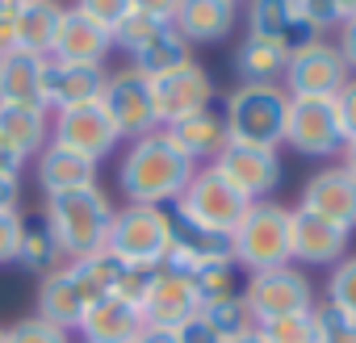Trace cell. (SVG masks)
<instances>
[{"label": "cell", "mask_w": 356, "mask_h": 343, "mask_svg": "<svg viewBox=\"0 0 356 343\" xmlns=\"http://www.w3.org/2000/svg\"><path fill=\"white\" fill-rule=\"evenodd\" d=\"M197 163L168 138V130H151L143 138H130L122 159H118V193L126 197V206H176L185 193V185L193 181Z\"/></svg>", "instance_id": "obj_1"}, {"label": "cell", "mask_w": 356, "mask_h": 343, "mask_svg": "<svg viewBox=\"0 0 356 343\" xmlns=\"http://www.w3.org/2000/svg\"><path fill=\"white\" fill-rule=\"evenodd\" d=\"M113 201L101 185L92 189H72V193H55L42 201V222L51 226V235L59 239L63 260H84V256H101L105 251V235H109V218H113Z\"/></svg>", "instance_id": "obj_2"}, {"label": "cell", "mask_w": 356, "mask_h": 343, "mask_svg": "<svg viewBox=\"0 0 356 343\" xmlns=\"http://www.w3.org/2000/svg\"><path fill=\"white\" fill-rule=\"evenodd\" d=\"M285 113H289V92L281 84H235L222 101V122L231 142L277 151L285 138Z\"/></svg>", "instance_id": "obj_3"}, {"label": "cell", "mask_w": 356, "mask_h": 343, "mask_svg": "<svg viewBox=\"0 0 356 343\" xmlns=\"http://www.w3.org/2000/svg\"><path fill=\"white\" fill-rule=\"evenodd\" d=\"M105 256L122 268L155 272L168 260V210L159 206H118L105 235Z\"/></svg>", "instance_id": "obj_4"}, {"label": "cell", "mask_w": 356, "mask_h": 343, "mask_svg": "<svg viewBox=\"0 0 356 343\" xmlns=\"http://www.w3.org/2000/svg\"><path fill=\"white\" fill-rule=\"evenodd\" d=\"M289 206L281 201H252L248 214L239 218V226L231 231V247H235V268L243 272H264V268H281L293 264L289 251Z\"/></svg>", "instance_id": "obj_5"}, {"label": "cell", "mask_w": 356, "mask_h": 343, "mask_svg": "<svg viewBox=\"0 0 356 343\" xmlns=\"http://www.w3.org/2000/svg\"><path fill=\"white\" fill-rule=\"evenodd\" d=\"M239 293H243V301H248V310H252L256 322L285 318V314H310V310L318 306L314 285H310L306 268H298V264L248 272V281H243Z\"/></svg>", "instance_id": "obj_6"}, {"label": "cell", "mask_w": 356, "mask_h": 343, "mask_svg": "<svg viewBox=\"0 0 356 343\" xmlns=\"http://www.w3.org/2000/svg\"><path fill=\"white\" fill-rule=\"evenodd\" d=\"M281 142L302 159H318V163L339 159L343 130H339V117H335V101L331 97H289Z\"/></svg>", "instance_id": "obj_7"}, {"label": "cell", "mask_w": 356, "mask_h": 343, "mask_svg": "<svg viewBox=\"0 0 356 343\" xmlns=\"http://www.w3.org/2000/svg\"><path fill=\"white\" fill-rule=\"evenodd\" d=\"M248 206H252V201L222 176L214 163H202V167L193 172V181L185 185L181 201H176L172 210H181L185 218H193V222H202V226H210V231L231 235V231L239 226V218L248 214Z\"/></svg>", "instance_id": "obj_8"}, {"label": "cell", "mask_w": 356, "mask_h": 343, "mask_svg": "<svg viewBox=\"0 0 356 343\" xmlns=\"http://www.w3.org/2000/svg\"><path fill=\"white\" fill-rule=\"evenodd\" d=\"M352 72L343 67L335 42L327 38H302L293 51H289V63H285V76H281V88L289 97H335L343 88Z\"/></svg>", "instance_id": "obj_9"}, {"label": "cell", "mask_w": 356, "mask_h": 343, "mask_svg": "<svg viewBox=\"0 0 356 343\" xmlns=\"http://www.w3.org/2000/svg\"><path fill=\"white\" fill-rule=\"evenodd\" d=\"M210 264H235L231 235L210 231V226L185 218L181 210H168V260H163V268L193 276Z\"/></svg>", "instance_id": "obj_10"}, {"label": "cell", "mask_w": 356, "mask_h": 343, "mask_svg": "<svg viewBox=\"0 0 356 343\" xmlns=\"http://www.w3.org/2000/svg\"><path fill=\"white\" fill-rule=\"evenodd\" d=\"M101 109L113 117L122 142L130 138H143L151 130H159V113H155V97H151V80L138 76L130 63L109 72L105 80V92H101Z\"/></svg>", "instance_id": "obj_11"}, {"label": "cell", "mask_w": 356, "mask_h": 343, "mask_svg": "<svg viewBox=\"0 0 356 343\" xmlns=\"http://www.w3.org/2000/svg\"><path fill=\"white\" fill-rule=\"evenodd\" d=\"M214 167L248 197V201H268L281 181H285V167L281 155L273 147H252V142H227L214 159Z\"/></svg>", "instance_id": "obj_12"}, {"label": "cell", "mask_w": 356, "mask_h": 343, "mask_svg": "<svg viewBox=\"0 0 356 343\" xmlns=\"http://www.w3.org/2000/svg\"><path fill=\"white\" fill-rule=\"evenodd\" d=\"M138 314L147 326H168V331H181L185 322H193L202 314V297L193 289V276L172 272V268H155L147 276L143 297H138Z\"/></svg>", "instance_id": "obj_13"}, {"label": "cell", "mask_w": 356, "mask_h": 343, "mask_svg": "<svg viewBox=\"0 0 356 343\" xmlns=\"http://www.w3.org/2000/svg\"><path fill=\"white\" fill-rule=\"evenodd\" d=\"M109 72L97 63H67V59H42V84H38V101L47 113H63V109H80V105H97L105 92Z\"/></svg>", "instance_id": "obj_14"}, {"label": "cell", "mask_w": 356, "mask_h": 343, "mask_svg": "<svg viewBox=\"0 0 356 343\" xmlns=\"http://www.w3.org/2000/svg\"><path fill=\"white\" fill-rule=\"evenodd\" d=\"M51 138L63 142L67 151L92 159V163H105L118 147H122V134L113 126V117L97 105H80V109H63V113H51Z\"/></svg>", "instance_id": "obj_15"}, {"label": "cell", "mask_w": 356, "mask_h": 343, "mask_svg": "<svg viewBox=\"0 0 356 343\" xmlns=\"http://www.w3.org/2000/svg\"><path fill=\"white\" fill-rule=\"evenodd\" d=\"M151 97H155L159 126H172V122H181V117H189V113L210 109V101H214V76H210L197 59H189V63H181V67L155 76V80H151Z\"/></svg>", "instance_id": "obj_16"}, {"label": "cell", "mask_w": 356, "mask_h": 343, "mask_svg": "<svg viewBox=\"0 0 356 343\" xmlns=\"http://www.w3.org/2000/svg\"><path fill=\"white\" fill-rule=\"evenodd\" d=\"M298 210H306V214H314L331 226H343L352 235L356 231V176L343 172L339 163H323L318 172L306 176Z\"/></svg>", "instance_id": "obj_17"}, {"label": "cell", "mask_w": 356, "mask_h": 343, "mask_svg": "<svg viewBox=\"0 0 356 343\" xmlns=\"http://www.w3.org/2000/svg\"><path fill=\"white\" fill-rule=\"evenodd\" d=\"M348 231L343 226H331L306 210L293 206L289 214V251H293V264H323V268H335L343 256H348Z\"/></svg>", "instance_id": "obj_18"}, {"label": "cell", "mask_w": 356, "mask_h": 343, "mask_svg": "<svg viewBox=\"0 0 356 343\" xmlns=\"http://www.w3.org/2000/svg\"><path fill=\"white\" fill-rule=\"evenodd\" d=\"M34 176H38V189H42V197H55V193H72V189H92V185H101V163H92V159H84V155H76V151H67L63 142H47L34 159Z\"/></svg>", "instance_id": "obj_19"}, {"label": "cell", "mask_w": 356, "mask_h": 343, "mask_svg": "<svg viewBox=\"0 0 356 343\" xmlns=\"http://www.w3.org/2000/svg\"><path fill=\"white\" fill-rule=\"evenodd\" d=\"M84 310H88V293L80 289L72 264H59L55 272L38 276V293H34V314L38 318H47V322H55V326L76 335Z\"/></svg>", "instance_id": "obj_20"}, {"label": "cell", "mask_w": 356, "mask_h": 343, "mask_svg": "<svg viewBox=\"0 0 356 343\" xmlns=\"http://www.w3.org/2000/svg\"><path fill=\"white\" fill-rule=\"evenodd\" d=\"M172 26L189 47H197V42L214 47V42L231 38V30L239 26V5L235 0H181Z\"/></svg>", "instance_id": "obj_21"}, {"label": "cell", "mask_w": 356, "mask_h": 343, "mask_svg": "<svg viewBox=\"0 0 356 343\" xmlns=\"http://www.w3.org/2000/svg\"><path fill=\"white\" fill-rule=\"evenodd\" d=\"M63 9H67L63 0H22V5H13V51L51 59Z\"/></svg>", "instance_id": "obj_22"}, {"label": "cell", "mask_w": 356, "mask_h": 343, "mask_svg": "<svg viewBox=\"0 0 356 343\" xmlns=\"http://www.w3.org/2000/svg\"><path fill=\"white\" fill-rule=\"evenodd\" d=\"M113 51V34L97 22H88L84 13H76L72 5L63 9V22H59V34H55V51L51 59H67V63H97L105 67Z\"/></svg>", "instance_id": "obj_23"}, {"label": "cell", "mask_w": 356, "mask_h": 343, "mask_svg": "<svg viewBox=\"0 0 356 343\" xmlns=\"http://www.w3.org/2000/svg\"><path fill=\"white\" fill-rule=\"evenodd\" d=\"M289 42L281 38H260V34H243V42L235 47V80L239 84H281L285 63H289Z\"/></svg>", "instance_id": "obj_24"}, {"label": "cell", "mask_w": 356, "mask_h": 343, "mask_svg": "<svg viewBox=\"0 0 356 343\" xmlns=\"http://www.w3.org/2000/svg\"><path fill=\"white\" fill-rule=\"evenodd\" d=\"M0 142L30 163L51 142V113L42 105H0Z\"/></svg>", "instance_id": "obj_25"}, {"label": "cell", "mask_w": 356, "mask_h": 343, "mask_svg": "<svg viewBox=\"0 0 356 343\" xmlns=\"http://www.w3.org/2000/svg\"><path fill=\"white\" fill-rule=\"evenodd\" d=\"M163 130H168V138L181 147L197 167H202V163H214L218 151L231 142V138H227V122H222V113H214V109L189 113V117L172 122V126H163Z\"/></svg>", "instance_id": "obj_26"}, {"label": "cell", "mask_w": 356, "mask_h": 343, "mask_svg": "<svg viewBox=\"0 0 356 343\" xmlns=\"http://www.w3.org/2000/svg\"><path fill=\"white\" fill-rule=\"evenodd\" d=\"M243 22H248V34H260V38H281L289 47H298L302 38H314L289 0H243Z\"/></svg>", "instance_id": "obj_27"}, {"label": "cell", "mask_w": 356, "mask_h": 343, "mask_svg": "<svg viewBox=\"0 0 356 343\" xmlns=\"http://www.w3.org/2000/svg\"><path fill=\"white\" fill-rule=\"evenodd\" d=\"M38 84H42V59L26 51H9L0 59V105H42Z\"/></svg>", "instance_id": "obj_28"}, {"label": "cell", "mask_w": 356, "mask_h": 343, "mask_svg": "<svg viewBox=\"0 0 356 343\" xmlns=\"http://www.w3.org/2000/svg\"><path fill=\"white\" fill-rule=\"evenodd\" d=\"M193 59V47L176 34V26H159V34L143 47V51H134L130 55V67L138 72V76H147V80H155V76H163V72H172V67H181V63H189Z\"/></svg>", "instance_id": "obj_29"}, {"label": "cell", "mask_w": 356, "mask_h": 343, "mask_svg": "<svg viewBox=\"0 0 356 343\" xmlns=\"http://www.w3.org/2000/svg\"><path fill=\"white\" fill-rule=\"evenodd\" d=\"M13 264H22V268L34 272V276H47V272H55V268L67 264V260H63L59 239L51 235V226H47L42 218H26L22 243H17V260H13Z\"/></svg>", "instance_id": "obj_30"}, {"label": "cell", "mask_w": 356, "mask_h": 343, "mask_svg": "<svg viewBox=\"0 0 356 343\" xmlns=\"http://www.w3.org/2000/svg\"><path fill=\"white\" fill-rule=\"evenodd\" d=\"M197 318H202L218 339H235V335H243V331H252V326H256V318H252V310H248L243 293L202 306V314H197Z\"/></svg>", "instance_id": "obj_31"}, {"label": "cell", "mask_w": 356, "mask_h": 343, "mask_svg": "<svg viewBox=\"0 0 356 343\" xmlns=\"http://www.w3.org/2000/svg\"><path fill=\"white\" fill-rule=\"evenodd\" d=\"M193 289H197L202 306L222 301V297H235L239 293V268L235 264H210V268L193 272Z\"/></svg>", "instance_id": "obj_32"}, {"label": "cell", "mask_w": 356, "mask_h": 343, "mask_svg": "<svg viewBox=\"0 0 356 343\" xmlns=\"http://www.w3.org/2000/svg\"><path fill=\"white\" fill-rule=\"evenodd\" d=\"M310 318H314V343H356V318H348L331 301H318Z\"/></svg>", "instance_id": "obj_33"}, {"label": "cell", "mask_w": 356, "mask_h": 343, "mask_svg": "<svg viewBox=\"0 0 356 343\" xmlns=\"http://www.w3.org/2000/svg\"><path fill=\"white\" fill-rule=\"evenodd\" d=\"M256 335L264 343H314V318L310 314L268 318V322H256Z\"/></svg>", "instance_id": "obj_34"}, {"label": "cell", "mask_w": 356, "mask_h": 343, "mask_svg": "<svg viewBox=\"0 0 356 343\" xmlns=\"http://www.w3.org/2000/svg\"><path fill=\"white\" fill-rule=\"evenodd\" d=\"M159 26H168V22H151V17H143V13H126L109 34H113V51H126V55H134V51H143L155 34H159Z\"/></svg>", "instance_id": "obj_35"}, {"label": "cell", "mask_w": 356, "mask_h": 343, "mask_svg": "<svg viewBox=\"0 0 356 343\" xmlns=\"http://www.w3.org/2000/svg\"><path fill=\"white\" fill-rule=\"evenodd\" d=\"M5 339L9 343H76L72 331H63V326H55V322H47L38 314H26L13 326H5Z\"/></svg>", "instance_id": "obj_36"}, {"label": "cell", "mask_w": 356, "mask_h": 343, "mask_svg": "<svg viewBox=\"0 0 356 343\" xmlns=\"http://www.w3.org/2000/svg\"><path fill=\"white\" fill-rule=\"evenodd\" d=\"M323 301H331L335 310H343L348 318H356V256H343L335 268H331V276H327V297Z\"/></svg>", "instance_id": "obj_37"}, {"label": "cell", "mask_w": 356, "mask_h": 343, "mask_svg": "<svg viewBox=\"0 0 356 343\" xmlns=\"http://www.w3.org/2000/svg\"><path fill=\"white\" fill-rule=\"evenodd\" d=\"M293 5V13H298V22L310 30V34H327V30H335L339 26V9H335V0H289Z\"/></svg>", "instance_id": "obj_38"}, {"label": "cell", "mask_w": 356, "mask_h": 343, "mask_svg": "<svg viewBox=\"0 0 356 343\" xmlns=\"http://www.w3.org/2000/svg\"><path fill=\"white\" fill-rule=\"evenodd\" d=\"M72 9H76V13H84L88 22H97V26L113 30V26L130 13V0H72Z\"/></svg>", "instance_id": "obj_39"}, {"label": "cell", "mask_w": 356, "mask_h": 343, "mask_svg": "<svg viewBox=\"0 0 356 343\" xmlns=\"http://www.w3.org/2000/svg\"><path fill=\"white\" fill-rule=\"evenodd\" d=\"M22 226H26V218H22V210H17V206H13V210H0V268L17 260Z\"/></svg>", "instance_id": "obj_40"}, {"label": "cell", "mask_w": 356, "mask_h": 343, "mask_svg": "<svg viewBox=\"0 0 356 343\" xmlns=\"http://www.w3.org/2000/svg\"><path fill=\"white\" fill-rule=\"evenodd\" d=\"M335 101V117H339V130H343V142L356 138V76L343 80V88L331 97Z\"/></svg>", "instance_id": "obj_41"}, {"label": "cell", "mask_w": 356, "mask_h": 343, "mask_svg": "<svg viewBox=\"0 0 356 343\" xmlns=\"http://www.w3.org/2000/svg\"><path fill=\"white\" fill-rule=\"evenodd\" d=\"M335 51H339L343 67L356 76V17H343V22L335 26Z\"/></svg>", "instance_id": "obj_42"}, {"label": "cell", "mask_w": 356, "mask_h": 343, "mask_svg": "<svg viewBox=\"0 0 356 343\" xmlns=\"http://www.w3.org/2000/svg\"><path fill=\"white\" fill-rule=\"evenodd\" d=\"M130 9L143 13V17H151V22H168L172 26L176 9H181V0H130Z\"/></svg>", "instance_id": "obj_43"}, {"label": "cell", "mask_w": 356, "mask_h": 343, "mask_svg": "<svg viewBox=\"0 0 356 343\" xmlns=\"http://www.w3.org/2000/svg\"><path fill=\"white\" fill-rule=\"evenodd\" d=\"M181 343H222V339H218L202 318H193V322H185V326H181Z\"/></svg>", "instance_id": "obj_44"}, {"label": "cell", "mask_w": 356, "mask_h": 343, "mask_svg": "<svg viewBox=\"0 0 356 343\" xmlns=\"http://www.w3.org/2000/svg\"><path fill=\"white\" fill-rule=\"evenodd\" d=\"M22 201V176H0V210H13Z\"/></svg>", "instance_id": "obj_45"}, {"label": "cell", "mask_w": 356, "mask_h": 343, "mask_svg": "<svg viewBox=\"0 0 356 343\" xmlns=\"http://www.w3.org/2000/svg\"><path fill=\"white\" fill-rule=\"evenodd\" d=\"M134 343H181V331H168V326H143Z\"/></svg>", "instance_id": "obj_46"}, {"label": "cell", "mask_w": 356, "mask_h": 343, "mask_svg": "<svg viewBox=\"0 0 356 343\" xmlns=\"http://www.w3.org/2000/svg\"><path fill=\"white\" fill-rule=\"evenodd\" d=\"M22 167H26V163H22L5 142H0V176H22Z\"/></svg>", "instance_id": "obj_47"}, {"label": "cell", "mask_w": 356, "mask_h": 343, "mask_svg": "<svg viewBox=\"0 0 356 343\" xmlns=\"http://www.w3.org/2000/svg\"><path fill=\"white\" fill-rule=\"evenodd\" d=\"M13 51V9L0 13V59H5Z\"/></svg>", "instance_id": "obj_48"}, {"label": "cell", "mask_w": 356, "mask_h": 343, "mask_svg": "<svg viewBox=\"0 0 356 343\" xmlns=\"http://www.w3.org/2000/svg\"><path fill=\"white\" fill-rule=\"evenodd\" d=\"M339 167L356 176V138H348V142H343V151H339Z\"/></svg>", "instance_id": "obj_49"}, {"label": "cell", "mask_w": 356, "mask_h": 343, "mask_svg": "<svg viewBox=\"0 0 356 343\" xmlns=\"http://www.w3.org/2000/svg\"><path fill=\"white\" fill-rule=\"evenodd\" d=\"M222 343H264V339H260L256 326H252V331H243V335H235V339H222Z\"/></svg>", "instance_id": "obj_50"}, {"label": "cell", "mask_w": 356, "mask_h": 343, "mask_svg": "<svg viewBox=\"0 0 356 343\" xmlns=\"http://www.w3.org/2000/svg\"><path fill=\"white\" fill-rule=\"evenodd\" d=\"M335 9H339V22L343 17H356V0H335Z\"/></svg>", "instance_id": "obj_51"}, {"label": "cell", "mask_w": 356, "mask_h": 343, "mask_svg": "<svg viewBox=\"0 0 356 343\" xmlns=\"http://www.w3.org/2000/svg\"><path fill=\"white\" fill-rule=\"evenodd\" d=\"M9 9H13V5H9V0H0V13H9Z\"/></svg>", "instance_id": "obj_52"}, {"label": "cell", "mask_w": 356, "mask_h": 343, "mask_svg": "<svg viewBox=\"0 0 356 343\" xmlns=\"http://www.w3.org/2000/svg\"><path fill=\"white\" fill-rule=\"evenodd\" d=\"M0 343H9V339H5V326H0Z\"/></svg>", "instance_id": "obj_53"}, {"label": "cell", "mask_w": 356, "mask_h": 343, "mask_svg": "<svg viewBox=\"0 0 356 343\" xmlns=\"http://www.w3.org/2000/svg\"><path fill=\"white\" fill-rule=\"evenodd\" d=\"M9 5H22V0H9Z\"/></svg>", "instance_id": "obj_54"}, {"label": "cell", "mask_w": 356, "mask_h": 343, "mask_svg": "<svg viewBox=\"0 0 356 343\" xmlns=\"http://www.w3.org/2000/svg\"><path fill=\"white\" fill-rule=\"evenodd\" d=\"M235 5H239V0H235Z\"/></svg>", "instance_id": "obj_55"}]
</instances>
